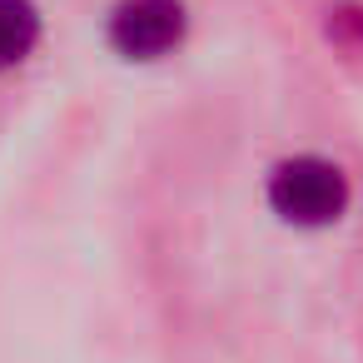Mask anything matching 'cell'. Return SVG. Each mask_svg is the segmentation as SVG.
<instances>
[{
  "label": "cell",
  "mask_w": 363,
  "mask_h": 363,
  "mask_svg": "<svg viewBox=\"0 0 363 363\" xmlns=\"http://www.w3.org/2000/svg\"><path fill=\"white\" fill-rule=\"evenodd\" d=\"M189 30L184 0H120L110 11V45L125 60H164Z\"/></svg>",
  "instance_id": "2"
},
{
  "label": "cell",
  "mask_w": 363,
  "mask_h": 363,
  "mask_svg": "<svg viewBox=\"0 0 363 363\" xmlns=\"http://www.w3.org/2000/svg\"><path fill=\"white\" fill-rule=\"evenodd\" d=\"M40 45V11L30 0H0V70H16Z\"/></svg>",
  "instance_id": "3"
},
{
  "label": "cell",
  "mask_w": 363,
  "mask_h": 363,
  "mask_svg": "<svg viewBox=\"0 0 363 363\" xmlns=\"http://www.w3.org/2000/svg\"><path fill=\"white\" fill-rule=\"evenodd\" d=\"M269 204L284 224L318 229V224H333L348 209V179L333 160L298 155V160H284L269 174Z\"/></svg>",
  "instance_id": "1"
}]
</instances>
